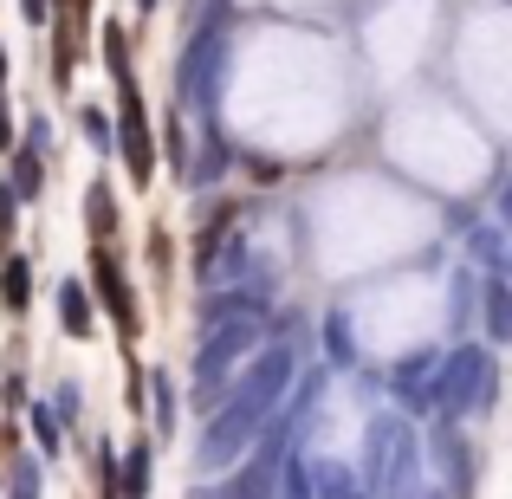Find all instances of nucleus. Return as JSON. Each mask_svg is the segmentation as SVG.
Segmentation results:
<instances>
[{
    "instance_id": "obj_8",
    "label": "nucleus",
    "mask_w": 512,
    "mask_h": 499,
    "mask_svg": "<svg viewBox=\"0 0 512 499\" xmlns=\"http://www.w3.org/2000/svg\"><path fill=\"white\" fill-rule=\"evenodd\" d=\"M0 78H7V59H0Z\"/></svg>"
},
{
    "instance_id": "obj_2",
    "label": "nucleus",
    "mask_w": 512,
    "mask_h": 499,
    "mask_svg": "<svg viewBox=\"0 0 512 499\" xmlns=\"http://www.w3.org/2000/svg\"><path fill=\"white\" fill-rule=\"evenodd\" d=\"M98 292H104V305H111V312H117V325H137V318H130V292H124V279H117L111 273V260H98Z\"/></svg>"
},
{
    "instance_id": "obj_7",
    "label": "nucleus",
    "mask_w": 512,
    "mask_h": 499,
    "mask_svg": "<svg viewBox=\"0 0 512 499\" xmlns=\"http://www.w3.org/2000/svg\"><path fill=\"white\" fill-rule=\"evenodd\" d=\"M26 13H33V20H39V13H46V0H26Z\"/></svg>"
},
{
    "instance_id": "obj_1",
    "label": "nucleus",
    "mask_w": 512,
    "mask_h": 499,
    "mask_svg": "<svg viewBox=\"0 0 512 499\" xmlns=\"http://www.w3.org/2000/svg\"><path fill=\"white\" fill-rule=\"evenodd\" d=\"M124 150H130V169L150 175V130H143V104L130 91V78H124Z\"/></svg>"
},
{
    "instance_id": "obj_9",
    "label": "nucleus",
    "mask_w": 512,
    "mask_h": 499,
    "mask_svg": "<svg viewBox=\"0 0 512 499\" xmlns=\"http://www.w3.org/2000/svg\"><path fill=\"white\" fill-rule=\"evenodd\" d=\"M143 7H156V0H143Z\"/></svg>"
},
{
    "instance_id": "obj_6",
    "label": "nucleus",
    "mask_w": 512,
    "mask_h": 499,
    "mask_svg": "<svg viewBox=\"0 0 512 499\" xmlns=\"http://www.w3.org/2000/svg\"><path fill=\"white\" fill-rule=\"evenodd\" d=\"M7 137H13V130H7V111H0V150H7Z\"/></svg>"
},
{
    "instance_id": "obj_4",
    "label": "nucleus",
    "mask_w": 512,
    "mask_h": 499,
    "mask_svg": "<svg viewBox=\"0 0 512 499\" xmlns=\"http://www.w3.org/2000/svg\"><path fill=\"white\" fill-rule=\"evenodd\" d=\"M493 331H512V299H506V292H493Z\"/></svg>"
},
{
    "instance_id": "obj_3",
    "label": "nucleus",
    "mask_w": 512,
    "mask_h": 499,
    "mask_svg": "<svg viewBox=\"0 0 512 499\" xmlns=\"http://www.w3.org/2000/svg\"><path fill=\"white\" fill-rule=\"evenodd\" d=\"M0 299H7L13 312L26 305V260H7V279H0Z\"/></svg>"
},
{
    "instance_id": "obj_5",
    "label": "nucleus",
    "mask_w": 512,
    "mask_h": 499,
    "mask_svg": "<svg viewBox=\"0 0 512 499\" xmlns=\"http://www.w3.org/2000/svg\"><path fill=\"white\" fill-rule=\"evenodd\" d=\"M65 318H72V331H85V299L78 292H65Z\"/></svg>"
}]
</instances>
